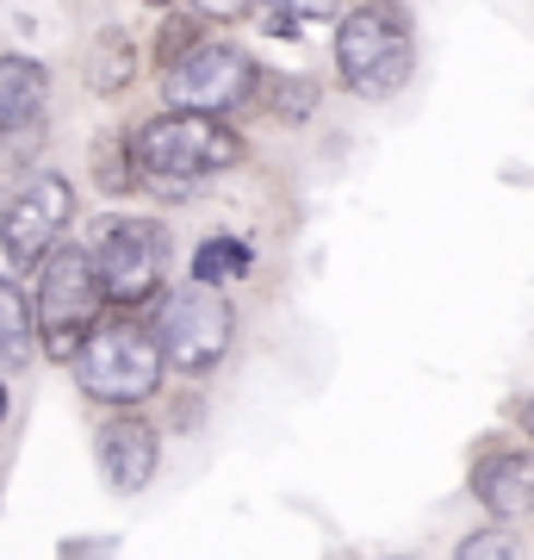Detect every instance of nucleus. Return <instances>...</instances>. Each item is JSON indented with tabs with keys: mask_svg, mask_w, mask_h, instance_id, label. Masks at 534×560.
I'll use <instances>...</instances> for the list:
<instances>
[{
	"mask_svg": "<svg viewBox=\"0 0 534 560\" xmlns=\"http://www.w3.org/2000/svg\"><path fill=\"white\" fill-rule=\"evenodd\" d=\"M162 467V436L150 418H106L99 423V474L119 499H138Z\"/></svg>",
	"mask_w": 534,
	"mask_h": 560,
	"instance_id": "nucleus-9",
	"label": "nucleus"
},
{
	"mask_svg": "<svg viewBox=\"0 0 534 560\" xmlns=\"http://www.w3.org/2000/svg\"><path fill=\"white\" fill-rule=\"evenodd\" d=\"M199 20H242V13H256V0H187Z\"/></svg>",
	"mask_w": 534,
	"mask_h": 560,
	"instance_id": "nucleus-19",
	"label": "nucleus"
},
{
	"mask_svg": "<svg viewBox=\"0 0 534 560\" xmlns=\"http://www.w3.org/2000/svg\"><path fill=\"white\" fill-rule=\"evenodd\" d=\"M7 411H13V399H7V381H0V423H7Z\"/></svg>",
	"mask_w": 534,
	"mask_h": 560,
	"instance_id": "nucleus-21",
	"label": "nucleus"
},
{
	"mask_svg": "<svg viewBox=\"0 0 534 560\" xmlns=\"http://www.w3.org/2000/svg\"><path fill=\"white\" fill-rule=\"evenodd\" d=\"M256 101H261V113H268V119L305 125V119L317 113V81H305V75H274V69H268Z\"/></svg>",
	"mask_w": 534,
	"mask_h": 560,
	"instance_id": "nucleus-14",
	"label": "nucleus"
},
{
	"mask_svg": "<svg viewBox=\"0 0 534 560\" xmlns=\"http://www.w3.org/2000/svg\"><path fill=\"white\" fill-rule=\"evenodd\" d=\"M242 131L230 119H212V113H162V119L138 125L131 131V168L138 180L162 187V194H193L205 180L230 175L242 162Z\"/></svg>",
	"mask_w": 534,
	"mask_h": 560,
	"instance_id": "nucleus-1",
	"label": "nucleus"
},
{
	"mask_svg": "<svg viewBox=\"0 0 534 560\" xmlns=\"http://www.w3.org/2000/svg\"><path fill=\"white\" fill-rule=\"evenodd\" d=\"M256 268V249L242 237H205L193 249V280H205V287H224V280H242Z\"/></svg>",
	"mask_w": 534,
	"mask_h": 560,
	"instance_id": "nucleus-15",
	"label": "nucleus"
},
{
	"mask_svg": "<svg viewBox=\"0 0 534 560\" xmlns=\"http://www.w3.org/2000/svg\"><path fill=\"white\" fill-rule=\"evenodd\" d=\"M416 69V25L404 0H360L336 25V75L355 101H392Z\"/></svg>",
	"mask_w": 534,
	"mask_h": 560,
	"instance_id": "nucleus-2",
	"label": "nucleus"
},
{
	"mask_svg": "<svg viewBox=\"0 0 534 560\" xmlns=\"http://www.w3.org/2000/svg\"><path fill=\"white\" fill-rule=\"evenodd\" d=\"M69 219H75V187L57 168H44L0 206V256L13 268H44V256L62 249Z\"/></svg>",
	"mask_w": 534,
	"mask_h": 560,
	"instance_id": "nucleus-8",
	"label": "nucleus"
},
{
	"mask_svg": "<svg viewBox=\"0 0 534 560\" xmlns=\"http://www.w3.org/2000/svg\"><path fill=\"white\" fill-rule=\"evenodd\" d=\"M199 44H205V20H199V13H187V20H168V25H162V38H156V69L168 75L175 62L193 57Z\"/></svg>",
	"mask_w": 534,
	"mask_h": 560,
	"instance_id": "nucleus-16",
	"label": "nucleus"
},
{
	"mask_svg": "<svg viewBox=\"0 0 534 560\" xmlns=\"http://www.w3.org/2000/svg\"><path fill=\"white\" fill-rule=\"evenodd\" d=\"M44 106H50V69L38 57H0V143L38 131Z\"/></svg>",
	"mask_w": 534,
	"mask_h": 560,
	"instance_id": "nucleus-11",
	"label": "nucleus"
},
{
	"mask_svg": "<svg viewBox=\"0 0 534 560\" xmlns=\"http://www.w3.org/2000/svg\"><path fill=\"white\" fill-rule=\"evenodd\" d=\"M99 312H106V293H99V275H94L87 243H62V249H50L44 268H38V293H32V318H38L44 355L75 368L81 342L94 337Z\"/></svg>",
	"mask_w": 534,
	"mask_h": 560,
	"instance_id": "nucleus-5",
	"label": "nucleus"
},
{
	"mask_svg": "<svg viewBox=\"0 0 534 560\" xmlns=\"http://www.w3.org/2000/svg\"><path fill=\"white\" fill-rule=\"evenodd\" d=\"M454 560H529V555H522V536H515V529L491 523V529H473V536L460 541Z\"/></svg>",
	"mask_w": 534,
	"mask_h": 560,
	"instance_id": "nucleus-17",
	"label": "nucleus"
},
{
	"mask_svg": "<svg viewBox=\"0 0 534 560\" xmlns=\"http://www.w3.org/2000/svg\"><path fill=\"white\" fill-rule=\"evenodd\" d=\"M515 423H522V430H529V442H534V399L515 405Z\"/></svg>",
	"mask_w": 534,
	"mask_h": 560,
	"instance_id": "nucleus-20",
	"label": "nucleus"
},
{
	"mask_svg": "<svg viewBox=\"0 0 534 560\" xmlns=\"http://www.w3.org/2000/svg\"><path fill=\"white\" fill-rule=\"evenodd\" d=\"M87 256H94L99 293L112 312H138V305L162 300L168 287V268H175V243L156 219H138V212H106L87 237Z\"/></svg>",
	"mask_w": 534,
	"mask_h": 560,
	"instance_id": "nucleus-4",
	"label": "nucleus"
},
{
	"mask_svg": "<svg viewBox=\"0 0 534 560\" xmlns=\"http://www.w3.org/2000/svg\"><path fill=\"white\" fill-rule=\"evenodd\" d=\"M143 57H138V44L124 38L119 25H106L94 44H87V69H81V81H87V94H99V101H119L124 88L138 81Z\"/></svg>",
	"mask_w": 534,
	"mask_h": 560,
	"instance_id": "nucleus-12",
	"label": "nucleus"
},
{
	"mask_svg": "<svg viewBox=\"0 0 534 560\" xmlns=\"http://www.w3.org/2000/svg\"><path fill=\"white\" fill-rule=\"evenodd\" d=\"M162 94L175 113H212V119H230L261 94V62L242 57L237 44L205 38L187 62H175L162 75Z\"/></svg>",
	"mask_w": 534,
	"mask_h": 560,
	"instance_id": "nucleus-7",
	"label": "nucleus"
},
{
	"mask_svg": "<svg viewBox=\"0 0 534 560\" xmlns=\"http://www.w3.org/2000/svg\"><path fill=\"white\" fill-rule=\"evenodd\" d=\"M99 187H112V194H124V187H138V168H131V143H99Z\"/></svg>",
	"mask_w": 534,
	"mask_h": 560,
	"instance_id": "nucleus-18",
	"label": "nucleus"
},
{
	"mask_svg": "<svg viewBox=\"0 0 534 560\" xmlns=\"http://www.w3.org/2000/svg\"><path fill=\"white\" fill-rule=\"evenodd\" d=\"M38 342V318H32V300L20 293V280L0 275V368H25Z\"/></svg>",
	"mask_w": 534,
	"mask_h": 560,
	"instance_id": "nucleus-13",
	"label": "nucleus"
},
{
	"mask_svg": "<svg viewBox=\"0 0 534 560\" xmlns=\"http://www.w3.org/2000/svg\"><path fill=\"white\" fill-rule=\"evenodd\" d=\"M162 374H168V361H162V342L143 318H99L75 355V386L99 405H119V411L156 399Z\"/></svg>",
	"mask_w": 534,
	"mask_h": 560,
	"instance_id": "nucleus-3",
	"label": "nucleus"
},
{
	"mask_svg": "<svg viewBox=\"0 0 534 560\" xmlns=\"http://www.w3.org/2000/svg\"><path fill=\"white\" fill-rule=\"evenodd\" d=\"M150 330H156V342H162L168 374L205 381V374H218V361L230 355V342H237V312H230V300H224L218 287L187 280L175 293H162Z\"/></svg>",
	"mask_w": 534,
	"mask_h": 560,
	"instance_id": "nucleus-6",
	"label": "nucleus"
},
{
	"mask_svg": "<svg viewBox=\"0 0 534 560\" xmlns=\"http://www.w3.org/2000/svg\"><path fill=\"white\" fill-rule=\"evenodd\" d=\"M473 499L491 511L497 523L534 517V448H485L473 460Z\"/></svg>",
	"mask_w": 534,
	"mask_h": 560,
	"instance_id": "nucleus-10",
	"label": "nucleus"
},
{
	"mask_svg": "<svg viewBox=\"0 0 534 560\" xmlns=\"http://www.w3.org/2000/svg\"><path fill=\"white\" fill-rule=\"evenodd\" d=\"M143 7H162V13H168V7H175V0H143Z\"/></svg>",
	"mask_w": 534,
	"mask_h": 560,
	"instance_id": "nucleus-22",
	"label": "nucleus"
},
{
	"mask_svg": "<svg viewBox=\"0 0 534 560\" xmlns=\"http://www.w3.org/2000/svg\"><path fill=\"white\" fill-rule=\"evenodd\" d=\"M342 7H360V0H342Z\"/></svg>",
	"mask_w": 534,
	"mask_h": 560,
	"instance_id": "nucleus-23",
	"label": "nucleus"
}]
</instances>
